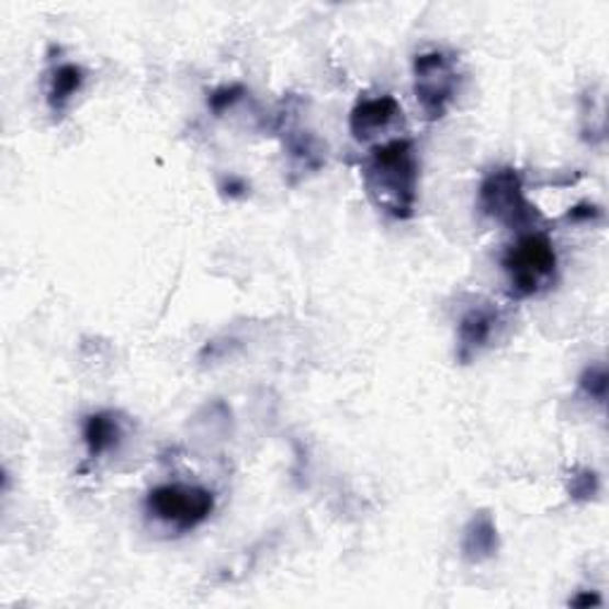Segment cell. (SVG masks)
I'll return each mask as SVG.
<instances>
[{
	"mask_svg": "<svg viewBox=\"0 0 609 609\" xmlns=\"http://www.w3.org/2000/svg\"><path fill=\"white\" fill-rule=\"evenodd\" d=\"M362 181L370 201L388 217H415L419 195V160L413 140L393 138L376 146L362 165Z\"/></svg>",
	"mask_w": 609,
	"mask_h": 609,
	"instance_id": "obj_1",
	"label": "cell"
},
{
	"mask_svg": "<svg viewBox=\"0 0 609 609\" xmlns=\"http://www.w3.org/2000/svg\"><path fill=\"white\" fill-rule=\"evenodd\" d=\"M509 295L523 301L548 291L557 274V250L550 236L541 229L519 234L503 255Z\"/></svg>",
	"mask_w": 609,
	"mask_h": 609,
	"instance_id": "obj_2",
	"label": "cell"
},
{
	"mask_svg": "<svg viewBox=\"0 0 609 609\" xmlns=\"http://www.w3.org/2000/svg\"><path fill=\"white\" fill-rule=\"evenodd\" d=\"M478 207L486 217L500 222L512 232H535L543 215L527 198L523 179L515 167H498L478 187Z\"/></svg>",
	"mask_w": 609,
	"mask_h": 609,
	"instance_id": "obj_3",
	"label": "cell"
},
{
	"mask_svg": "<svg viewBox=\"0 0 609 609\" xmlns=\"http://www.w3.org/2000/svg\"><path fill=\"white\" fill-rule=\"evenodd\" d=\"M415 95L429 122H438L448 115L460 91V72L452 55L443 50L419 53L413 63Z\"/></svg>",
	"mask_w": 609,
	"mask_h": 609,
	"instance_id": "obj_4",
	"label": "cell"
},
{
	"mask_svg": "<svg viewBox=\"0 0 609 609\" xmlns=\"http://www.w3.org/2000/svg\"><path fill=\"white\" fill-rule=\"evenodd\" d=\"M215 509V493L203 486L165 484L146 498V512L177 533H189L205 523Z\"/></svg>",
	"mask_w": 609,
	"mask_h": 609,
	"instance_id": "obj_5",
	"label": "cell"
},
{
	"mask_svg": "<svg viewBox=\"0 0 609 609\" xmlns=\"http://www.w3.org/2000/svg\"><path fill=\"white\" fill-rule=\"evenodd\" d=\"M500 324L503 313L498 305L488 301L474 303L458 324V360L462 364H470L474 358H478L490 346Z\"/></svg>",
	"mask_w": 609,
	"mask_h": 609,
	"instance_id": "obj_6",
	"label": "cell"
},
{
	"mask_svg": "<svg viewBox=\"0 0 609 609\" xmlns=\"http://www.w3.org/2000/svg\"><path fill=\"white\" fill-rule=\"evenodd\" d=\"M401 115V103L393 95L362 98L350 112V134L360 144H366V140L376 138L381 132H386Z\"/></svg>",
	"mask_w": 609,
	"mask_h": 609,
	"instance_id": "obj_7",
	"label": "cell"
},
{
	"mask_svg": "<svg viewBox=\"0 0 609 609\" xmlns=\"http://www.w3.org/2000/svg\"><path fill=\"white\" fill-rule=\"evenodd\" d=\"M500 548L498 527L488 512H478L470 519L462 533V555L466 562L478 564L490 560Z\"/></svg>",
	"mask_w": 609,
	"mask_h": 609,
	"instance_id": "obj_8",
	"label": "cell"
},
{
	"mask_svg": "<svg viewBox=\"0 0 609 609\" xmlns=\"http://www.w3.org/2000/svg\"><path fill=\"white\" fill-rule=\"evenodd\" d=\"M122 419L115 413H93L83 421V443H87L89 460H101L122 443Z\"/></svg>",
	"mask_w": 609,
	"mask_h": 609,
	"instance_id": "obj_9",
	"label": "cell"
},
{
	"mask_svg": "<svg viewBox=\"0 0 609 609\" xmlns=\"http://www.w3.org/2000/svg\"><path fill=\"white\" fill-rule=\"evenodd\" d=\"M83 81H87V72L75 63H63L50 69L46 101L53 115H63L69 103L75 101V95L83 89Z\"/></svg>",
	"mask_w": 609,
	"mask_h": 609,
	"instance_id": "obj_10",
	"label": "cell"
},
{
	"mask_svg": "<svg viewBox=\"0 0 609 609\" xmlns=\"http://www.w3.org/2000/svg\"><path fill=\"white\" fill-rule=\"evenodd\" d=\"M281 129L286 134V146L293 167L301 169V172H315V169L324 165V148L313 134L293 129V126H281Z\"/></svg>",
	"mask_w": 609,
	"mask_h": 609,
	"instance_id": "obj_11",
	"label": "cell"
},
{
	"mask_svg": "<svg viewBox=\"0 0 609 609\" xmlns=\"http://www.w3.org/2000/svg\"><path fill=\"white\" fill-rule=\"evenodd\" d=\"M566 490H569L572 500L588 503V500L595 498V495H598L600 478H598V474L590 470V466H578L576 472H572L569 486H566Z\"/></svg>",
	"mask_w": 609,
	"mask_h": 609,
	"instance_id": "obj_12",
	"label": "cell"
},
{
	"mask_svg": "<svg viewBox=\"0 0 609 609\" xmlns=\"http://www.w3.org/2000/svg\"><path fill=\"white\" fill-rule=\"evenodd\" d=\"M578 386H580V391L588 395L590 401L602 405L605 398H607V370H605V364L588 366V370L580 374Z\"/></svg>",
	"mask_w": 609,
	"mask_h": 609,
	"instance_id": "obj_13",
	"label": "cell"
},
{
	"mask_svg": "<svg viewBox=\"0 0 609 609\" xmlns=\"http://www.w3.org/2000/svg\"><path fill=\"white\" fill-rule=\"evenodd\" d=\"M244 95H246V89L240 87V83H232V87H222L217 91H212L207 98V108L215 112V115H224V112L234 108Z\"/></svg>",
	"mask_w": 609,
	"mask_h": 609,
	"instance_id": "obj_14",
	"label": "cell"
},
{
	"mask_svg": "<svg viewBox=\"0 0 609 609\" xmlns=\"http://www.w3.org/2000/svg\"><path fill=\"white\" fill-rule=\"evenodd\" d=\"M602 217V210L598 205H590V203H580L576 207H572L566 212V219L569 222H593V219H600Z\"/></svg>",
	"mask_w": 609,
	"mask_h": 609,
	"instance_id": "obj_15",
	"label": "cell"
},
{
	"mask_svg": "<svg viewBox=\"0 0 609 609\" xmlns=\"http://www.w3.org/2000/svg\"><path fill=\"white\" fill-rule=\"evenodd\" d=\"M569 605L572 607H600L602 598L595 590H590V593L588 590H580L578 595H574V598L569 600Z\"/></svg>",
	"mask_w": 609,
	"mask_h": 609,
	"instance_id": "obj_16",
	"label": "cell"
}]
</instances>
